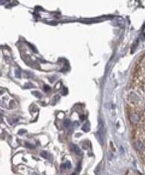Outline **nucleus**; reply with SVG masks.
Listing matches in <instances>:
<instances>
[{
  "label": "nucleus",
  "mask_w": 145,
  "mask_h": 175,
  "mask_svg": "<svg viewBox=\"0 0 145 175\" xmlns=\"http://www.w3.org/2000/svg\"><path fill=\"white\" fill-rule=\"evenodd\" d=\"M135 146H136L137 149H138V150H140V151H143V148H144L143 143H142V142H140V141L136 142V143H135Z\"/></svg>",
  "instance_id": "7ed1b4c3"
},
{
  "label": "nucleus",
  "mask_w": 145,
  "mask_h": 175,
  "mask_svg": "<svg viewBox=\"0 0 145 175\" xmlns=\"http://www.w3.org/2000/svg\"><path fill=\"white\" fill-rule=\"evenodd\" d=\"M41 156H42L43 157H45V158H47V153L45 152V151H43V152L41 153Z\"/></svg>",
  "instance_id": "6e6552de"
},
{
  "label": "nucleus",
  "mask_w": 145,
  "mask_h": 175,
  "mask_svg": "<svg viewBox=\"0 0 145 175\" xmlns=\"http://www.w3.org/2000/svg\"><path fill=\"white\" fill-rule=\"evenodd\" d=\"M105 129L104 123L102 120L99 122V131L97 132V137L99 143L103 145L105 144Z\"/></svg>",
  "instance_id": "f257e3e1"
},
{
  "label": "nucleus",
  "mask_w": 145,
  "mask_h": 175,
  "mask_svg": "<svg viewBox=\"0 0 145 175\" xmlns=\"http://www.w3.org/2000/svg\"><path fill=\"white\" fill-rule=\"evenodd\" d=\"M139 119H140V117L137 114H133L131 116V121L133 122V123H137V122L139 121Z\"/></svg>",
  "instance_id": "20e7f679"
},
{
  "label": "nucleus",
  "mask_w": 145,
  "mask_h": 175,
  "mask_svg": "<svg viewBox=\"0 0 145 175\" xmlns=\"http://www.w3.org/2000/svg\"><path fill=\"white\" fill-rule=\"evenodd\" d=\"M64 167H65L66 168H70V167H71L70 162V161H67V162L65 163V164H64Z\"/></svg>",
  "instance_id": "0eeeda50"
},
{
  "label": "nucleus",
  "mask_w": 145,
  "mask_h": 175,
  "mask_svg": "<svg viewBox=\"0 0 145 175\" xmlns=\"http://www.w3.org/2000/svg\"><path fill=\"white\" fill-rule=\"evenodd\" d=\"M63 126H65L67 129H69L72 126V122H71V121L70 119H66L65 121L63 122Z\"/></svg>",
  "instance_id": "39448f33"
},
{
  "label": "nucleus",
  "mask_w": 145,
  "mask_h": 175,
  "mask_svg": "<svg viewBox=\"0 0 145 175\" xmlns=\"http://www.w3.org/2000/svg\"><path fill=\"white\" fill-rule=\"evenodd\" d=\"M82 129H83V130L84 132H89V129H90V127H89V123L85 124V125H84V126H83Z\"/></svg>",
  "instance_id": "423d86ee"
},
{
  "label": "nucleus",
  "mask_w": 145,
  "mask_h": 175,
  "mask_svg": "<svg viewBox=\"0 0 145 175\" xmlns=\"http://www.w3.org/2000/svg\"><path fill=\"white\" fill-rule=\"evenodd\" d=\"M35 175H36V174H35Z\"/></svg>",
  "instance_id": "9d476101"
},
{
  "label": "nucleus",
  "mask_w": 145,
  "mask_h": 175,
  "mask_svg": "<svg viewBox=\"0 0 145 175\" xmlns=\"http://www.w3.org/2000/svg\"><path fill=\"white\" fill-rule=\"evenodd\" d=\"M71 175H76V173H72Z\"/></svg>",
  "instance_id": "1a4fd4ad"
},
{
  "label": "nucleus",
  "mask_w": 145,
  "mask_h": 175,
  "mask_svg": "<svg viewBox=\"0 0 145 175\" xmlns=\"http://www.w3.org/2000/svg\"><path fill=\"white\" fill-rule=\"evenodd\" d=\"M70 149H71V151H72L73 152H74V153H76V154H80V149H79V148L77 145H76L71 144V145H70Z\"/></svg>",
  "instance_id": "f03ea898"
}]
</instances>
